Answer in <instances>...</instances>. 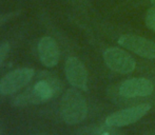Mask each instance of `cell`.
Listing matches in <instances>:
<instances>
[{
    "label": "cell",
    "mask_w": 155,
    "mask_h": 135,
    "mask_svg": "<svg viewBox=\"0 0 155 135\" xmlns=\"http://www.w3.org/2000/svg\"><path fill=\"white\" fill-rule=\"evenodd\" d=\"M104 59L109 69L120 74L132 73L136 66L134 58L118 48H111L104 51Z\"/></svg>",
    "instance_id": "5"
},
{
    "label": "cell",
    "mask_w": 155,
    "mask_h": 135,
    "mask_svg": "<svg viewBox=\"0 0 155 135\" xmlns=\"http://www.w3.org/2000/svg\"><path fill=\"white\" fill-rule=\"evenodd\" d=\"M61 117L68 125H77L84 120L88 114V106L84 95L76 89H69L60 102Z\"/></svg>",
    "instance_id": "1"
},
{
    "label": "cell",
    "mask_w": 155,
    "mask_h": 135,
    "mask_svg": "<svg viewBox=\"0 0 155 135\" xmlns=\"http://www.w3.org/2000/svg\"><path fill=\"white\" fill-rule=\"evenodd\" d=\"M67 79L75 88L80 90H87L88 73L84 64L77 57H70L64 66Z\"/></svg>",
    "instance_id": "8"
},
{
    "label": "cell",
    "mask_w": 155,
    "mask_h": 135,
    "mask_svg": "<svg viewBox=\"0 0 155 135\" xmlns=\"http://www.w3.org/2000/svg\"><path fill=\"white\" fill-rule=\"evenodd\" d=\"M118 43L143 58H155V43L151 40L135 35H123L118 39Z\"/></svg>",
    "instance_id": "6"
},
{
    "label": "cell",
    "mask_w": 155,
    "mask_h": 135,
    "mask_svg": "<svg viewBox=\"0 0 155 135\" xmlns=\"http://www.w3.org/2000/svg\"><path fill=\"white\" fill-rule=\"evenodd\" d=\"M146 25L155 32V5L150 8L146 14Z\"/></svg>",
    "instance_id": "10"
},
{
    "label": "cell",
    "mask_w": 155,
    "mask_h": 135,
    "mask_svg": "<svg viewBox=\"0 0 155 135\" xmlns=\"http://www.w3.org/2000/svg\"><path fill=\"white\" fill-rule=\"evenodd\" d=\"M35 71L30 68H20L8 73L0 80V94L12 95L18 92L32 80Z\"/></svg>",
    "instance_id": "3"
},
{
    "label": "cell",
    "mask_w": 155,
    "mask_h": 135,
    "mask_svg": "<svg viewBox=\"0 0 155 135\" xmlns=\"http://www.w3.org/2000/svg\"><path fill=\"white\" fill-rule=\"evenodd\" d=\"M98 135H118L116 133H112V132H102V133L98 134Z\"/></svg>",
    "instance_id": "12"
},
{
    "label": "cell",
    "mask_w": 155,
    "mask_h": 135,
    "mask_svg": "<svg viewBox=\"0 0 155 135\" xmlns=\"http://www.w3.org/2000/svg\"><path fill=\"white\" fill-rule=\"evenodd\" d=\"M150 110H151L150 104H141L123 109L109 115L106 119V125L108 127H124L131 125L143 118Z\"/></svg>",
    "instance_id": "4"
},
{
    "label": "cell",
    "mask_w": 155,
    "mask_h": 135,
    "mask_svg": "<svg viewBox=\"0 0 155 135\" xmlns=\"http://www.w3.org/2000/svg\"><path fill=\"white\" fill-rule=\"evenodd\" d=\"M153 84L146 78H131L119 86L118 93L127 98L149 96L153 92Z\"/></svg>",
    "instance_id": "7"
},
{
    "label": "cell",
    "mask_w": 155,
    "mask_h": 135,
    "mask_svg": "<svg viewBox=\"0 0 155 135\" xmlns=\"http://www.w3.org/2000/svg\"><path fill=\"white\" fill-rule=\"evenodd\" d=\"M36 135H45V134H36Z\"/></svg>",
    "instance_id": "14"
},
{
    "label": "cell",
    "mask_w": 155,
    "mask_h": 135,
    "mask_svg": "<svg viewBox=\"0 0 155 135\" xmlns=\"http://www.w3.org/2000/svg\"><path fill=\"white\" fill-rule=\"evenodd\" d=\"M38 54L43 66L55 67L59 61V49L55 39L50 36L42 37L38 43Z\"/></svg>",
    "instance_id": "9"
},
{
    "label": "cell",
    "mask_w": 155,
    "mask_h": 135,
    "mask_svg": "<svg viewBox=\"0 0 155 135\" xmlns=\"http://www.w3.org/2000/svg\"><path fill=\"white\" fill-rule=\"evenodd\" d=\"M8 52H10V43L2 42L1 44H0V69H1L5 58L8 57Z\"/></svg>",
    "instance_id": "11"
},
{
    "label": "cell",
    "mask_w": 155,
    "mask_h": 135,
    "mask_svg": "<svg viewBox=\"0 0 155 135\" xmlns=\"http://www.w3.org/2000/svg\"><path fill=\"white\" fill-rule=\"evenodd\" d=\"M151 2H152V3L154 4V5H155V0H151Z\"/></svg>",
    "instance_id": "13"
},
{
    "label": "cell",
    "mask_w": 155,
    "mask_h": 135,
    "mask_svg": "<svg viewBox=\"0 0 155 135\" xmlns=\"http://www.w3.org/2000/svg\"><path fill=\"white\" fill-rule=\"evenodd\" d=\"M58 84L55 81L41 80L32 88L16 96L13 104L16 107H25L31 104H39L50 100L58 91Z\"/></svg>",
    "instance_id": "2"
}]
</instances>
